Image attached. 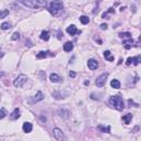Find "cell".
Segmentation results:
<instances>
[{
  "label": "cell",
  "instance_id": "8d00e7d4",
  "mask_svg": "<svg viewBox=\"0 0 141 141\" xmlns=\"http://www.w3.org/2000/svg\"><path fill=\"white\" fill-rule=\"evenodd\" d=\"M84 84H85V85H89V81H86V82L84 83Z\"/></svg>",
  "mask_w": 141,
  "mask_h": 141
},
{
  "label": "cell",
  "instance_id": "cb8c5ba5",
  "mask_svg": "<svg viewBox=\"0 0 141 141\" xmlns=\"http://www.w3.org/2000/svg\"><path fill=\"white\" fill-rule=\"evenodd\" d=\"M98 129L102 131V132H106V133H110V127H102V126H98Z\"/></svg>",
  "mask_w": 141,
  "mask_h": 141
},
{
  "label": "cell",
  "instance_id": "603a6c76",
  "mask_svg": "<svg viewBox=\"0 0 141 141\" xmlns=\"http://www.w3.org/2000/svg\"><path fill=\"white\" fill-rule=\"evenodd\" d=\"M11 27H12V25H11L10 22H4V23L1 24V29H2V30H9Z\"/></svg>",
  "mask_w": 141,
  "mask_h": 141
},
{
  "label": "cell",
  "instance_id": "1f68e13d",
  "mask_svg": "<svg viewBox=\"0 0 141 141\" xmlns=\"http://www.w3.org/2000/svg\"><path fill=\"white\" fill-rule=\"evenodd\" d=\"M128 102H129V107H132V105L133 106H137V107H138V104H134V102L131 100V99H129V100H128Z\"/></svg>",
  "mask_w": 141,
  "mask_h": 141
},
{
  "label": "cell",
  "instance_id": "4dcf8cb0",
  "mask_svg": "<svg viewBox=\"0 0 141 141\" xmlns=\"http://www.w3.org/2000/svg\"><path fill=\"white\" fill-rule=\"evenodd\" d=\"M100 29H101V30H107V29H108V25L106 24V23H101V24H100Z\"/></svg>",
  "mask_w": 141,
  "mask_h": 141
},
{
  "label": "cell",
  "instance_id": "f546056e",
  "mask_svg": "<svg viewBox=\"0 0 141 141\" xmlns=\"http://www.w3.org/2000/svg\"><path fill=\"white\" fill-rule=\"evenodd\" d=\"M111 12H115V9L114 8H109L107 12H104V13H102V18H106V17H107V14L108 13H111Z\"/></svg>",
  "mask_w": 141,
  "mask_h": 141
},
{
  "label": "cell",
  "instance_id": "3957f363",
  "mask_svg": "<svg viewBox=\"0 0 141 141\" xmlns=\"http://www.w3.org/2000/svg\"><path fill=\"white\" fill-rule=\"evenodd\" d=\"M49 11L50 13H52L53 15L57 14V12H60L63 9V2L61 0H52L49 5Z\"/></svg>",
  "mask_w": 141,
  "mask_h": 141
},
{
  "label": "cell",
  "instance_id": "30bf717a",
  "mask_svg": "<svg viewBox=\"0 0 141 141\" xmlns=\"http://www.w3.org/2000/svg\"><path fill=\"white\" fill-rule=\"evenodd\" d=\"M66 32H67V33H68L69 35H75L76 33H79V31L77 30V28H76L74 24H70L69 27H67Z\"/></svg>",
  "mask_w": 141,
  "mask_h": 141
},
{
  "label": "cell",
  "instance_id": "d6986e66",
  "mask_svg": "<svg viewBox=\"0 0 141 141\" xmlns=\"http://www.w3.org/2000/svg\"><path fill=\"white\" fill-rule=\"evenodd\" d=\"M104 56H105V59L108 60L109 62H113V61H114V56L111 55L110 51H105V52H104Z\"/></svg>",
  "mask_w": 141,
  "mask_h": 141
},
{
  "label": "cell",
  "instance_id": "ac0fdd59",
  "mask_svg": "<svg viewBox=\"0 0 141 141\" xmlns=\"http://www.w3.org/2000/svg\"><path fill=\"white\" fill-rule=\"evenodd\" d=\"M40 38L42 40H44V41H49L50 40V33L47 31H42V32H41Z\"/></svg>",
  "mask_w": 141,
  "mask_h": 141
},
{
  "label": "cell",
  "instance_id": "e575fe53",
  "mask_svg": "<svg viewBox=\"0 0 141 141\" xmlns=\"http://www.w3.org/2000/svg\"><path fill=\"white\" fill-rule=\"evenodd\" d=\"M25 44H27L28 46H32V44H31V42H30V40H27V41H25Z\"/></svg>",
  "mask_w": 141,
  "mask_h": 141
},
{
  "label": "cell",
  "instance_id": "5bb4252c",
  "mask_svg": "<svg viewBox=\"0 0 141 141\" xmlns=\"http://www.w3.org/2000/svg\"><path fill=\"white\" fill-rule=\"evenodd\" d=\"M66 95L67 94H64V93H62V92H54L53 94H52L53 97L55 98V99H57V100H60V99H64Z\"/></svg>",
  "mask_w": 141,
  "mask_h": 141
},
{
  "label": "cell",
  "instance_id": "83f0119b",
  "mask_svg": "<svg viewBox=\"0 0 141 141\" xmlns=\"http://www.w3.org/2000/svg\"><path fill=\"white\" fill-rule=\"evenodd\" d=\"M11 39L13 40V41H15V40H19V39H20V33H19V32H14V33L12 34Z\"/></svg>",
  "mask_w": 141,
  "mask_h": 141
},
{
  "label": "cell",
  "instance_id": "9a60e30c",
  "mask_svg": "<svg viewBox=\"0 0 141 141\" xmlns=\"http://www.w3.org/2000/svg\"><path fill=\"white\" fill-rule=\"evenodd\" d=\"M73 49H74V44H73L72 42H66L63 45V50L65 51V52H70Z\"/></svg>",
  "mask_w": 141,
  "mask_h": 141
},
{
  "label": "cell",
  "instance_id": "8992f818",
  "mask_svg": "<svg viewBox=\"0 0 141 141\" xmlns=\"http://www.w3.org/2000/svg\"><path fill=\"white\" fill-rule=\"evenodd\" d=\"M53 136L54 138H55L56 140H62L64 139V133H63V131L62 129H60V128H54L53 129Z\"/></svg>",
  "mask_w": 141,
  "mask_h": 141
},
{
  "label": "cell",
  "instance_id": "2e32d148",
  "mask_svg": "<svg viewBox=\"0 0 141 141\" xmlns=\"http://www.w3.org/2000/svg\"><path fill=\"white\" fill-rule=\"evenodd\" d=\"M131 119H132V114H130V113L127 114V115H124V116H122V120L125 121V124H126V125H129Z\"/></svg>",
  "mask_w": 141,
  "mask_h": 141
},
{
  "label": "cell",
  "instance_id": "d4e9b609",
  "mask_svg": "<svg viewBox=\"0 0 141 141\" xmlns=\"http://www.w3.org/2000/svg\"><path fill=\"white\" fill-rule=\"evenodd\" d=\"M8 14H9V10H8V9H5V10L0 11V19H4V18H6Z\"/></svg>",
  "mask_w": 141,
  "mask_h": 141
},
{
  "label": "cell",
  "instance_id": "836d02e7",
  "mask_svg": "<svg viewBox=\"0 0 141 141\" xmlns=\"http://www.w3.org/2000/svg\"><path fill=\"white\" fill-rule=\"evenodd\" d=\"M69 76H70L72 78H74L75 76H76V73H75V72H73V70H70V72H69Z\"/></svg>",
  "mask_w": 141,
  "mask_h": 141
},
{
  "label": "cell",
  "instance_id": "d6a6232c",
  "mask_svg": "<svg viewBox=\"0 0 141 141\" xmlns=\"http://www.w3.org/2000/svg\"><path fill=\"white\" fill-rule=\"evenodd\" d=\"M131 63H132V57H128V59H127V62H126V64H127V65H130Z\"/></svg>",
  "mask_w": 141,
  "mask_h": 141
},
{
  "label": "cell",
  "instance_id": "ffe728a7",
  "mask_svg": "<svg viewBox=\"0 0 141 141\" xmlns=\"http://www.w3.org/2000/svg\"><path fill=\"white\" fill-rule=\"evenodd\" d=\"M124 44H125V47H126L127 50H129L130 47L132 46V44H133V40L130 38V39L128 40V41H124Z\"/></svg>",
  "mask_w": 141,
  "mask_h": 141
},
{
  "label": "cell",
  "instance_id": "6da1fadb",
  "mask_svg": "<svg viewBox=\"0 0 141 141\" xmlns=\"http://www.w3.org/2000/svg\"><path fill=\"white\" fill-rule=\"evenodd\" d=\"M20 2L23 6L31 9H39L44 8L46 6L45 0H20Z\"/></svg>",
  "mask_w": 141,
  "mask_h": 141
},
{
  "label": "cell",
  "instance_id": "4316f807",
  "mask_svg": "<svg viewBox=\"0 0 141 141\" xmlns=\"http://www.w3.org/2000/svg\"><path fill=\"white\" fill-rule=\"evenodd\" d=\"M7 116V111H6L5 108H2V109H0V119H4V118Z\"/></svg>",
  "mask_w": 141,
  "mask_h": 141
},
{
  "label": "cell",
  "instance_id": "e0dca14e",
  "mask_svg": "<svg viewBox=\"0 0 141 141\" xmlns=\"http://www.w3.org/2000/svg\"><path fill=\"white\" fill-rule=\"evenodd\" d=\"M110 86H111L113 88L119 89V88H120V82L118 81V79H113V81L110 82Z\"/></svg>",
  "mask_w": 141,
  "mask_h": 141
},
{
  "label": "cell",
  "instance_id": "9c48e42d",
  "mask_svg": "<svg viewBox=\"0 0 141 141\" xmlns=\"http://www.w3.org/2000/svg\"><path fill=\"white\" fill-rule=\"evenodd\" d=\"M87 66H88V68L92 69V70L97 69V67H98V62H97L96 60H94V59H91V60L87 61Z\"/></svg>",
  "mask_w": 141,
  "mask_h": 141
},
{
  "label": "cell",
  "instance_id": "484cf974",
  "mask_svg": "<svg viewBox=\"0 0 141 141\" xmlns=\"http://www.w3.org/2000/svg\"><path fill=\"white\" fill-rule=\"evenodd\" d=\"M119 37L120 38H128V39H130V38H131V33H130V32H121V33H119Z\"/></svg>",
  "mask_w": 141,
  "mask_h": 141
},
{
  "label": "cell",
  "instance_id": "8fae6325",
  "mask_svg": "<svg viewBox=\"0 0 141 141\" xmlns=\"http://www.w3.org/2000/svg\"><path fill=\"white\" fill-rule=\"evenodd\" d=\"M50 81L52 83H61L63 81V78L61 77V76H59L57 74H55V73H52V74L50 75Z\"/></svg>",
  "mask_w": 141,
  "mask_h": 141
},
{
  "label": "cell",
  "instance_id": "7c38bea8",
  "mask_svg": "<svg viewBox=\"0 0 141 141\" xmlns=\"http://www.w3.org/2000/svg\"><path fill=\"white\" fill-rule=\"evenodd\" d=\"M22 129H23V131L25 133H29L32 131V129H33V126H32L31 122H24L23 126H22Z\"/></svg>",
  "mask_w": 141,
  "mask_h": 141
},
{
  "label": "cell",
  "instance_id": "4fadbf2b",
  "mask_svg": "<svg viewBox=\"0 0 141 141\" xmlns=\"http://www.w3.org/2000/svg\"><path fill=\"white\" fill-rule=\"evenodd\" d=\"M18 118H20V109H19V108H15L10 115V119L15 120V119H18Z\"/></svg>",
  "mask_w": 141,
  "mask_h": 141
},
{
  "label": "cell",
  "instance_id": "52a82bcc",
  "mask_svg": "<svg viewBox=\"0 0 141 141\" xmlns=\"http://www.w3.org/2000/svg\"><path fill=\"white\" fill-rule=\"evenodd\" d=\"M43 99H44L43 93H42V92H38L37 95L32 97L31 102H32V104H35V102H39V101H41V100H43Z\"/></svg>",
  "mask_w": 141,
  "mask_h": 141
},
{
  "label": "cell",
  "instance_id": "7402d4cb",
  "mask_svg": "<svg viewBox=\"0 0 141 141\" xmlns=\"http://www.w3.org/2000/svg\"><path fill=\"white\" fill-rule=\"evenodd\" d=\"M79 21H81L83 24H87V23H89V18L86 17V15H82V17H79Z\"/></svg>",
  "mask_w": 141,
  "mask_h": 141
},
{
  "label": "cell",
  "instance_id": "f1b7e54d",
  "mask_svg": "<svg viewBox=\"0 0 141 141\" xmlns=\"http://www.w3.org/2000/svg\"><path fill=\"white\" fill-rule=\"evenodd\" d=\"M140 59H141L140 55H138L137 57H132V62H133L134 65H138V64L140 63Z\"/></svg>",
  "mask_w": 141,
  "mask_h": 141
},
{
  "label": "cell",
  "instance_id": "ba28073f",
  "mask_svg": "<svg viewBox=\"0 0 141 141\" xmlns=\"http://www.w3.org/2000/svg\"><path fill=\"white\" fill-rule=\"evenodd\" d=\"M47 56H54V53L50 52V51H41L37 54V59H45Z\"/></svg>",
  "mask_w": 141,
  "mask_h": 141
},
{
  "label": "cell",
  "instance_id": "d590c367",
  "mask_svg": "<svg viewBox=\"0 0 141 141\" xmlns=\"http://www.w3.org/2000/svg\"><path fill=\"white\" fill-rule=\"evenodd\" d=\"M41 121H42V122H43V121H44V122H45V121H46L45 117H41Z\"/></svg>",
  "mask_w": 141,
  "mask_h": 141
},
{
  "label": "cell",
  "instance_id": "277c9868",
  "mask_svg": "<svg viewBox=\"0 0 141 141\" xmlns=\"http://www.w3.org/2000/svg\"><path fill=\"white\" fill-rule=\"evenodd\" d=\"M27 81H28V77L25 75H23V74H21V75H19L17 78L13 81V85H14V87H18V88H20V87H22L25 83H27Z\"/></svg>",
  "mask_w": 141,
  "mask_h": 141
},
{
  "label": "cell",
  "instance_id": "7a4b0ae2",
  "mask_svg": "<svg viewBox=\"0 0 141 141\" xmlns=\"http://www.w3.org/2000/svg\"><path fill=\"white\" fill-rule=\"evenodd\" d=\"M109 104H110V106H113L114 108H116L117 110H122L125 108L124 99L120 95L111 96V97L109 98Z\"/></svg>",
  "mask_w": 141,
  "mask_h": 141
},
{
  "label": "cell",
  "instance_id": "5b68a950",
  "mask_svg": "<svg viewBox=\"0 0 141 141\" xmlns=\"http://www.w3.org/2000/svg\"><path fill=\"white\" fill-rule=\"evenodd\" d=\"M107 77H108V74L107 73H105V74H101V75H99L97 79H96V82H95V84L97 87H102L105 84H106V81H107Z\"/></svg>",
  "mask_w": 141,
  "mask_h": 141
},
{
  "label": "cell",
  "instance_id": "44dd1931",
  "mask_svg": "<svg viewBox=\"0 0 141 141\" xmlns=\"http://www.w3.org/2000/svg\"><path fill=\"white\" fill-rule=\"evenodd\" d=\"M57 113H59V115L61 117H63V118H68V115H69V113L67 110H64V109H60L59 111H57Z\"/></svg>",
  "mask_w": 141,
  "mask_h": 141
}]
</instances>
